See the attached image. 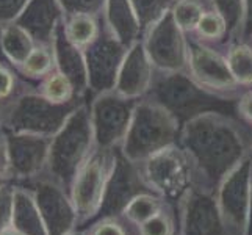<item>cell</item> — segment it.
<instances>
[{"mask_svg":"<svg viewBox=\"0 0 252 235\" xmlns=\"http://www.w3.org/2000/svg\"><path fill=\"white\" fill-rule=\"evenodd\" d=\"M30 0H0V24L16 22Z\"/></svg>","mask_w":252,"mask_h":235,"instance_id":"cell-36","label":"cell"},{"mask_svg":"<svg viewBox=\"0 0 252 235\" xmlns=\"http://www.w3.org/2000/svg\"><path fill=\"white\" fill-rule=\"evenodd\" d=\"M102 24L97 16L77 14L64 19V32L75 46L85 49L99 36Z\"/></svg>","mask_w":252,"mask_h":235,"instance_id":"cell-24","label":"cell"},{"mask_svg":"<svg viewBox=\"0 0 252 235\" xmlns=\"http://www.w3.org/2000/svg\"><path fill=\"white\" fill-rule=\"evenodd\" d=\"M55 57L52 46L36 44L30 57L25 60V63L19 67V77L24 82H27L33 86H36L42 78L49 75L52 71H55Z\"/></svg>","mask_w":252,"mask_h":235,"instance_id":"cell-23","label":"cell"},{"mask_svg":"<svg viewBox=\"0 0 252 235\" xmlns=\"http://www.w3.org/2000/svg\"><path fill=\"white\" fill-rule=\"evenodd\" d=\"M85 101L86 98H77L66 103H55L46 99L34 86H27L2 107L5 130L52 138Z\"/></svg>","mask_w":252,"mask_h":235,"instance_id":"cell-5","label":"cell"},{"mask_svg":"<svg viewBox=\"0 0 252 235\" xmlns=\"http://www.w3.org/2000/svg\"><path fill=\"white\" fill-rule=\"evenodd\" d=\"M33 191L49 235H69L77 231L79 216L69 191L46 174L22 184Z\"/></svg>","mask_w":252,"mask_h":235,"instance_id":"cell-12","label":"cell"},{"mask_svg":"<svg viewBox=\"0 0 252 235\" xmlns=\"http://www.w3.org/2000/svg\"><path fill=\"white\" fill-rule=\"evenodd\" d=\"M197 33V39L205 42H222L227 36V24L224 17L215 10H207L199 21L194 30Z\"/></svg>","mask_w":252,"mask_h":235,"instance_id":"cell-30","label":"cell"},{"mask_svg":"<svg viewBox=\"0 0 252 235\" xmlns=\"http://www.w3.org/2000/svg\"><path fill=\"white\" fill-rule=\"evenodd\" d=\"M243 235H252V171H251V201H249V212H248V221H246L245 231H243Z\"/></svg>","mask_w":252,"mask_h":235,"instance_id":"cell-41","label":"cell"},{"mask_svg":"<svg viewBox=\"0 0 252 235\" xmlns=\"http://www.w3.org/2000/svg\"><path fill=\"white\" fill-rule=\"evenodd\" d=\"M232 235H241V234H232Z\"/></svg>","mask_w":252,"mask_h":235,"instance_id":"cell-49","label":"cell"},{"mask_svg":"<svg viewBox=\"0 0 252 235\" xmlns=\"http://www.w3.org/2000/svg\"><path fill=\"white\" fill-rule=\"evenodd\" d=\"M52 49H54L57 69L71 80L75 93L85 98L86 93H88V69H86L85 54L82 47L75 46L67 38L64 32V19L60 22L55 30Z\"/></svg>","mask_w":252,"mask_h":235,"instance_id":"cell-18","label":"cell"},{"mask_svg":"<svg viewBox=\"0 0 252 235\" xmlns=\"http://www.w3.org/2000/svg\"><path fill=\"white\" fill-rule=\"evenodd\" d=\"M140 169L152 193L172 201H180L196 179L193 163L179 144L149 157L140 163Z\"/></svg>","mask_w":252,"mask_h":235,"instance_id":"cell-6","label":"cell"},{"mask_svg":"<svg viewBox=\"0 0 252 235\" xmlns=\"http://www.w3.org/2000/svg\"><path fill=\"white\" fill-rule=\"evenodd\" d=\"M63 19L58 0H30L16 24L27 30L36 44L52 46L55 30Z\"/></svg>","mask_w":252,"mask_h":235,"instance_id":"cell-19","label":"cell"},{"mask_svg":"<svg viewBox=\"0 0 252 235\" xmlns=\"http://www.w3.org/2000/svg\"><path fill=\"white\" fill-rule=\"evenodd\" d=\"M177 144L187 152L201 179V188L215 193L230 171L246 159L252 140L245 134V121L221 113H205L180 129Z\"/></svg>","mask_w":252,"mask_h":235,"instance_id":"cell-1","label":"cell"},{"mask_svg":"<svg viewBox=\"0 0 252 235\" xmlns=\"http://www.w3.org/2000/svg\"><path fill=\"white\" fill-rule=\"evenodd\" d=\"M0 182H2V180H0Z\"/></svg>","mask_w":252,"mask_h":235,"instance_id":"cell-50","label":"cell"},{"mask_svg":"<svg viewBox=\"0 0 252 235\" xmlns=\"http://www.w3.org/2000/svg\"><path fill=\"white\" fill-rule=\"evenodd\" d=\"M11 180L25 184L44 174L47 167L50 136L5 130Z\"/></svg>","mask_w":252,"mask_h":235,"instance_id":"cell-15","label":"cell"},{"mask_svg":"<svg viewBox=\"0 0 252 235\" xmlns=\"http://www.w3.org/2000/svg\"><path fill=\"white\" fill-rule=\"evenodd\" d=\"M2 36H3V24H0V65L2 66H6V67H11V63L8 62V58L5 55V52H3V42H2Z\"/></svg>","mask_w":252,"mask_h":235,"instance_id":"cell-42","label":"cell"},{"mask_svg":"<svg viewBox=\"0 0 252 235\" xmlns=\"http://www.w3.org/2000/svg\"><path fill=\"white\" fill-rule=\"evenodd\" d=\"M205 11V5L201 0H176V3L171 8L174 21L185 33L196 30Z\"/></svg>","mask_w":252,"mask_h":235,"instance_id":"cell-28","label":"cell"},{"mask_svg":"<svg viewBox=\"0 0 252 235\" xmlns=\"http://www.w3.org/2000/svg\"><path fill=\"white\" fill-rule=\"evenodd\" d=\"M127 50L128 47H126L102 22L99 36L83 49L88 69V93L95 96L115 90Z\"/></svg>","mask_w":252,"mask_h":235,"instance_id":"cell-10","label":"cell"},{"mask_svg":"<svg viewBox=\"0 0 252 235\" xmlns=\"http://www.w3.org/2000/svg\"><path fill=\"white\" fill-rule=\"evenodd\" d=\"M27 86L33 85L24 82L14 69L0 65V107H5L17 93L27 88Z\"/></svg>","mask_w":252,"mask_h":235,"instance_id":"cell-32","label":"cell"},{"mask_svg":"<svg viewBox=\"0 0 252 235\" xmlns=\"http://www.w3.org/2000/svg\"><path fill=\"white\" fill-rule=\"evenodd\" d=\"M113 159L115 149L107 151L95 147L72 180L69 195L79 216L77 229H85L97 215L113 167Z\"/></svg>","mask_w":252,"mask_h":235,"instance_id":"cell-7","label":"cell"},{"mask_svg":"<svg viewBox=\"0 0 252 235\" xmlns=\"http://www.w3.org/2000/svg\"><path fill=\"white\" fill-rule=\"evenodd\" d=\"M155 77V67L140 39L128 47L121 65L115 91L130 99H141L149 93Z\"/></svg>","mask_w":252,"mask_h":235,"instance_id":"cell-17","label":"cell"},{"mask_svg":"<svg viewBox=\"0 0 252 235\" xmlns=\"http://www.w3.org/2000/svg\"><path fill=\"white\" fill-rule=\"evenodd\" d=\"M11 226L24 235H49L38 204L34 201L33 191L22 184H16Z\"/></svg>","mask_w":252,"mask_h":235,"instance_id":"cell-21","label":"cell"},{"mask_svg":"<svg viewBox=\"0 0 252 235\" xmlns=\"http://www.w3.org/2000/svg\"><path fill=\"white\" fill-rule=\"evenodd\" d=\"M248 157L252 160V144H251V147H249V154H248Z\"/></svg>","mask_w":252,"mask_h":235,"instance_id":"cell-47","label":"cell"},{"mask_svg":"<svg viewBox=\"0 0 252 235\" xmlns=\"http://www.w3.org/2000/svg\"><path fill=\"white\" fill-rule=\"evenodd\" d=\"M14 193H16L14 180L0 182V232L6 229L8 226H11L13 223Z\"/></svg>","mask_w":252,"mask_h":235,"instance_id":"cell-34","label":"cell"},{"mask_svg":"<svg viewBox=\"0 0 252 235\" xmlns=\"http://www.w3.org/2000/svg\"><path fill=\"white\" fill-rule=\"evenodd\" d=\"M227 66L233 78L238 85L249 86L252 85V46L248 42H237L229 47L227 54Z\"/></svg>","mask_w":252,"mask_h":235,"instance_id":"cell-26","label":"cell"},{"mask_svg":"<svg viewBox=\"0 0 252 235\" xmlns=\"http://www.w3.org/2000/svg\"><path fill=\"white\" fill-rule=\"evenodd\" d=\"M88 231H85L86 235H127L123 224L118 223L116 218H107L95 221L88 226Z\"/></svg>","mask_w":252,"mask_h":235,"instance_id":"cell-37","label":"cell"},{"mask_svg":"<svg viewBox=\"0 0 252 235\" xmlns=\"http://www.w3.org/2000/svg\"><path fill=\"white\" fill-rule=\"evenodd\" d=\"M36 90L44 96L46 99L55 102V103H66L71 102L77 98H82L75 93L74 85L71 80L55 69L49 75H46L42 80L36 85Z\"/></svg>","mask_w":252,"mask_h":235,"instance_id":"cell-25","label":"cell"},{"mask_svg":"<svg viewBox=\"0 0 252 235\" xmlns=\"http://www.w3.org/2000/svg\"><path fill=\"white\" fill-rule=\"evenodd\" d=\"M0 180H11L10 160H8V151H6L5 135L0 136Z\"/></svg>","mask_w":252,"mask_h":235,"instance_id":"cell-39","label":"cell"},{"mask_svg":"<svg viewBox=\"0 0 252 235\" xmlns=\"http://www.w3.org/2000/svg\"><path fill=\"white\" fill-rule=\"evenodd\" d=\"M149 98L166 108L176 118L180 126L205 113H221V115L241 119L238 115V98L224 96L204 88L188 71L161 72L155 71V77ZM243 121V119H241Z\"/></svg>","mask_w":252,"mask_h":235,"instance_id":"cell-2","label":"cell"},{"mask_svg":"<svg viewBox=\"0 0 252 235\" xmlns=\"http://www.w3.org/2000/svg\"><path fill=\"white\" fill-rule=\"evenodd\" d=\"M251 171L252 160L246 157L238 167L227 174L218 190L220 208L232 234H241L246 228L251 201Z\"/></svg>","mask_w":252,"mask_h":235,"instance_id":"cell-16","label":"cell"},{"mask_svg":"<svg viewBox=\"0 0 252 235\" xmlns=\"http://www.w3.org/2000/svg\"><path fill=\"white\" fill-rule=\"evenodd\" d=\"M138 232L140 235H176L171 216L164 212H160L151 220L138 226Z\"/></svg>","mask_w":252,"mask_h":235,"instance_id":"cell-35","label":"cell"},{"mask_svg":"<svg viewBox=\"0 0 252 235\" xmlns=\"http://www.w3.org/2000/svg\"><path fill=\"white\" fill-rule=\"evenodd\" d=\"M0 235H24V234L17 231L14 226H8L6 229H3L2 232H0Z\"/></svg>","mask_w":252,"mask_h":235,"instance_id":"cell-43","label":"cell"},{"mask_svg":"<svg viewBox=\"0 0 252 235\" xmlns=\"http://www.w3.org/2000/svg\"><path fill=\"white\" fill-rule=\"evenodd\" d=\"M95 149L90 103L85 101L66 119L62 129L50 138L44 174L71 190L77 172Z\"/></svg>","mask_w":252,"mask_h":235,"instance_id":"cell-3","label":"cell"},{"mask_svg":"<svg viewBox=\"0 0 252 235\" xmlns=\"http://www.w3.org/2000/svg\"><path fill=\"white\" fill-rule=\"evenodd\" d=\"M64 19L77 14H90L100 17L107 0H58Z\"/></svg>","mask_w":252,"mask_h":235,"instance_id":"cell-33","label":"cell"},{"mask_svg":"<svg viewBox=\"0 0 252 235\" xmlns=\"http://www.w3.org/2000/svg\"><path fill=\"white\" fill-rule=\"evenodd\" d=\"M69 235H86V232H85V231H82V229H77V231L71 232Z\"/></svg>","mask_w":252,"mask_h":235,"instance_id":"cell-45","label":"cell"},{"mask_svg":"<svg viewBox=\"0 0 252 235\" xmlns=\"http://www.w3.org/2000/svg\"><path fill=\"white\" fill-rule=\"evenodd\" d=\"M238 115L245 123L252 126V90L243 93L238 98Z\"/></svg>","mask_w":252,"mask_h":235,"instance_id":"cell-38","label":"cell"},{"mask_svg":"<svg viewBox=\"0 0 252 235\" xmlns=\"http://www.w3.org/2000/svg\"><path fill=\"white\" fill-rule=\"evenodd\" d=\"M138 101L121 96L115 90L94 96L90 111L95 147L111 151L123 144Z\"/></svg>","mask_w":252,"mask_h":235,"instance_id":"cell-8","label":"cell"},{"mask_svg":"<svg viewBox=\"0 0 252 235\" xmlns=\"http://www.w3.org/2000/svg\"><path fill=\"white\" fill-rule=\"evenodd\" d=\"M201 2H202L205 6H207V5H208V6H212V0H201ZM212 8H213V6H212Z\"/></svg>","mask_w":252,"mask_h":235,"instance_id":"cell-46","label":"cell"},{"mask_svg":"<svg viewBox=\"0 0 252 235\" xmlns=\"http://www.w3.org/2000/svg\"><path fill=\"white\" fill-rule=\"evenodd\" d=\"M180 129V123L163 105L149 98H141L119 147L128 160L140 165L157 152L177 144Z\"/></svg>","mask_w":252,"mask_h":235,"instance_id":"cell-4","label":"cell"},{"mask_svg":"<svg viewBox=\"0 0 252 235\" xmlns=\"http://www.w3.org/2000/svg\"><path fill=\"white\" fill-rule=\"evenodd\" d=\"M130 2H132L143 32H146L168 11H171L176 0H130Z\"/></svg>","mask_w":252,"mask_h":235,"instance_id":"cell-29","label":"cell"},{"mask_svg":"<svg viewBox=\"0 0 252 235\" xmlns=\"http://www.w3.org/2000/svg\"><path fill=\"white\" fill-rule=\"evenodd\" d=\"M102 22L126 47L140 41L143 29L130 0H107Z\"/></svg>","mask_w":252,"mask_h":235,"instance_id":"cell-20","label":"cell"},{"mask_svg":"<svg viewBox=\"0 0 252 235\" xmlns=\"http://www.w3.org/2000/svg\"><path fill=\"white\" fill-rule=\"evenodd\" d=\"M3 52L11 63L13 69L17 72L19 67L25 63V60L30 57L33 49L36 47V42L29 34L27 30H24L19 24L11 22L3 25Z\"/></svg>","mask_w":252,"mask_h":235,"instance_id":"cell-22","label":"cell"},{"mask_svg":"<svg viewBox=\"0 0 252 235\" xmlns=\"http://www.w3.org/2000/svg\"><path fill=\"white\" fill-rule=\"evenodd\" d=\"M245 41L252 38V0H245V16H243L241 36Z\"/></svg>","mask_w":252,"mask_h":235,"instance_id":"cell-40","label":"cell"},{"mask_svg":"<svg viewBox=\"0 0 252 235\" xmlns=\"http://www.w3.org/2000/svg\"><path fill=\"white\" fill-rule=\"evenodd\" d=\"M143 42L155 71L177 72L188 69V39L171 11L146 30Z\"/></svg>","mask_w":252,"mask_h":235,"instance_id":"cell-11","label":"cell"},{"mask_svg":"<svg viewBox=\"0 0 252 235\" xmlns=\"http://www.w3.org/2000/svg\"><path fill=\"white\" fill-rule=\"evenodd\" d=\"M179 235H232L216 193L191 187L180 199Z\"/></svg>","mask_w":252,"mask_h":235,"instance_id":"cell-13","label":"cell"},{"mask_svg":"<svg viewBox=\"0 0 252 235\" xmlns=\"http://www.w3.org/2000/svg\"><path fill=\"white\" fill-rule=\"evenodd\" d=\"M5 135V118H3V108L0 107V136Z\"/></svg>","mask_w":252,"mask_h":235,"instance_id":"cell-44","label":"cell"},{"mask_svg":"<svg viewBox=\"0 0 252 235\" xmlns=\"http://www.w3.org/2000/svg\"><path fill=\"white\" fill-rule=\"evenodd\" d=\"M187 71L207 90L224 96H237L240 85L230 72L225 55H221L220 50L202 41L188 39Z\"/></svg>","mask_w":252,"mask_h":235,"instance_id":"cell-14","label":"cell"},{"mask_svg":"<svg viewBox=\"0 0 252 235\" xmlns=\"http://www.w3.org/2000/svg\"><path fill=\"white\" fill-rule=\"evenodd\" d=\"M212 6L227 24V36L232 39L240 38L245 16V0H212Z\"/></svg>","mask_w":252,"mask_h":235,"instance_id":"cell-31","label":"cell"},{"mask_svg":"<svg viewBox=\"0 0 252 235\" xmlns=\"http://www.w3.org/2000/svg\"><path fill=\"white\" fill-rule=\"evenodd\" d=\"M144 191L151 190L141 176L140 165L128 160L121 151V147H115V159H113V167L107 180L105 191H103L102 204L95 218L90 224L107 218H118L119 215H123L127 204L136 195L144 193Z\"/></svg>","mask_w":252,"mask_h":235,"instance_id":"cell-9","label":"cell"},{"mask_svg":"<svg viewBox=\"0 0 252 235\" xmlns=\"http://www.w3.org/2000/svg\"><path fill=\"white\" fill-rule=\"evenodd\" d=\"M161 210V201L160 198L152 195V191H144V193L136 195L132 201L124 208L123 216L135 226H140L151 220L152 216L158 215Z\"/></svg>","mask_w":252,"mask_h":235,"instance_id":"cell-27","label":"cell"},{"mask_svg":"<svg viewBox=\"0 0 252 235\" xmlns=\"http://www.w3.org/2000/svg\"><path fill=\"white\" fill-rule=\"evenodd\" d=\"M249 41H251V46H252V38H251V39H249Z\"/></svg>","mask_w":252,"mask_h":235,"instance_id":"cell-48","label":"cell"}]
</instances>
